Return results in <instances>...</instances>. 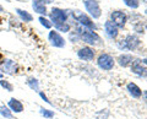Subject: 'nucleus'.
Masks as SVG:
<instances>
[{
    "mask_svg": "<svg viewBox=\"0 0 147 119\" xmlns=\"http://www.w3.org/2000/svg\"><path fill=\"white\" fill-rule=\"evenodd\" d=\"M49 41H50V43H52V45H54V47H57V48H63L64 45H65V41H64V38L57 31L49 32Z\"/></svg>",
    "mask_w": 147,
    "mask_h": 119,
    "instance_id": "20e7f679",
    "label": "nucleus"
},
{
    "mask_svg": "<svg viewBox=\"0 0 147 119\" xmlns=\"http://www.w3.org/2000/svg\"><path fill=\"white\" fill-rule=\"evenodd\" d=\"M98 65L104 70H110L114 65V60L108 54H103V55H100L98 58Z\"/></svg>",
    "mask_w": 147,
    "mask_h": 119,
    "instance_id": "39448f33",
    "label": "nucleus"
},
{
    "mask_svg": "<svg viewBox=\"0 0 147 119\" xmlns=\"http://www.w3.org/2000/svg\"><path fill=\"white\" fill-rule=\"evenodd\" d=\"M132 71L136 72V74H139V75H146V69L142 68L139 63H135L134 65H132Z\"/></svg>",
    "mask_w": 147,
    "mask_h": 119,
    "instance_id": "f3484780",
    "label": "nucleus"
},
{
    "mask_svg": "<svg viewBox=\"0 0 147 119\" xmlns=\"http://www.w3.org/2000/svg\"><path fill=\"white\" fill-rule=\"evenodd\" d=\"M112 19H113V24L115 26L123 27L126 22V15L121 11H114L112 14Z\"/></svg>",
    "mask_w": 147,
    "mask_h": 119,
    "instance_id": "423d86ee",
    "label": "nucleus"
},
{
    "mask_svg": "<svg viewBox=\"0 0 147 119\" xmlns=\"http://www.w3.org/2000/svg\"><path fill=\"white\" fill-rule=\"evenodd\" d=\"M1 79H4V74H3L1 71H0V80H1Z\"/></svg>",
    "mask_w": 147,
    "mask_h": 119,
    "instance_id": "a878e982",
    "label": "nucleus"
},
{
    "mask_svg": "<svg viewBox=\"0 0 147 119\" xmlns=\"http://www.w3.org/2000/svg\"><path fill=\"white\" fill-rule=\"evenodd\" d=\"M127 90H129V92H130V93L134 96V97H136V98H139L140 96H141V90L137 87L135 84H129V85H127Z\"/></svg>",
    "mask_w": 147,
    "mask_h": 119,
    "instance_id": "dca6fc26",
    "label": "nucleus"
},
{
    "mask_svg": "<svg viewBox=\"0 0 147 119\" xmlns=\"http://www.w3.org/2000/svg\"><path fill=\"white\" fill-rule=\"evenodd\" d=\"M18 70V64L12 60V59H5L1 64H0V71L3 72L4 75H15Z\"/></svg>",
    "mask_w": 147,
    "mask_h": 119,
    "instance_id": "f257e3e1",
    "label": "nucleus"
},
{
    "mask_svg": "<svg viewBox=\"0 0 147 119\" xmlns=\"http://www.w3.org/2000/svg\"><path fill=\"white\" fill-rule=\"evenodd\" d=\"M87 11H90V14L94 19H98L100 16V9L97 3V0H84Z\"/></svg>",
    "mask_w": 147,
    "mask_h": 119,
    "instance_id": "7ed1b4c3",
    "label": "nucleus"
},
{
    "mask_svg": "<svg viewBox=\"0 0 147 119\" xmlns=\"http://www.w3.org/2000/svg\"><path fill=\"white\" fill-rule=\"evenodd\" d=\"M145 97H146V99H147V92H145Z\"/></svg>",
    "mask_w": 147,
    "mask_h": 119,
    "instance_id": "cd10ccee",
    "label": "nucleus"
},
{
    "mask_svg": "<svg viewBox=\"0 0 147 119\" xmlns=\"http://www.w3.org/2000/svg\"><path fill=\"white\" fill-rule=\"evenodd\" d=\"M77 54H79V57L81 59H84V60H91V59H93V55H94L93 50H92L91 48H88V47H85V48L80 49Z\"/></svg>",
    "mask_w": 147,
    "mask_h": 119,
    "instance_id": "9d476101",
    "label": "nucleus"
},
{
    "mask_svg": "<svg viewBox=\"0 0 147 119\" xmlns=\"http://www.w3.org/2000/svg\"><path fill=\"white\" fill-rule=\"evenodd\" d=\"M32 7L36 12L40 15L47 14V7H45V0H32Z\"/></svg>",
    "mask_w": 147,
    "mask_h": 119,
    "instance_id": "6e6552de",
    "label": "nucleus"
},
{
    "mask_svg": "<svg viewBox=\"0 0 147 119\" xmlns=\"http://www.w3.org/2000/svg\"><path fill=\"white\" fill-rule=\"evenodd\" d=\"M82 39H84L85 42L90 43V44H96L99 38H98L97 34L93 33V32H91L88 30H85L84 32H82Z\"/></svg>",
    "mask_w": 147,
    "mask_h": 119,
    "instance_id": "1a4fd4ad",
    "label": "nucleus"
},
{
    "mask_svg": "<svg viewBox=\"0 0 147 119\" xmlns=\"http://www.w3.org/2000/svg\"><path fill=\"white\" fill-rule=\"evenodd\" d=\"M27 85H28L32 90L38 91V80H37V79H33V77H31V79L27 80Z\"/></svg>",
    "mask_w": 147,
    "mask_h": 119,
    "instance_id": "aec40b11",
    "label": "nucleus"
},
{
    "mask_svg": "<svg viewBox=\"0 0 147 119\" xmlns=\"http://www.w3.org/2000/svg\"><path fill=\"white\" fill-rule=\"evenodd\" d=\"M124 1H125L126 5L130 6V7L136 9L137 6H139V0H124Z\"/></svg>",
    "mask_w": 147,
    "mask_h": 119,
    "instance_id": "b1692460",
    "label": "nucleus"
},
{
    "mask_svg": "<svg viewBox=\"0 0 147 119\" xmlns=\"http://www.w3.org/2000/svg\"><path fill=\"white\" fill-rule=\"evenodd\" d=\"M77 20H79L84 26L90 27V28H94V26H93V24L91 22V20H90L86 15H84V14H79V15H77Z\"/></svg>",
    "mask_w": 147,
    "mask_h": 119,
    "instance_id": "ddd939ff",
    "label": "nucleus"
},
{
    "mask_svg": "<svg viewBox=\"0 0 147 119\" xmlns=\"http://www.w3.org/2000/svg\"><path fill=\"white\" fill-rule=\"evenodd\" d=\"M105 32L110 38H115L118 34V28L112 21H107L105 22Z\"/></svg>",
    "mask_w": 147,
    "mask_h": 119,
    "instance_id": "9b49d317",
    "label": "nucleus"
},
{
    "mask_svg": "<svg viewBox=\"0 0 147 119\" xmlns=\"http://www.w3.org/2000/svg\"><path fill=\"white\" fill-rule=\"evenodd\" d=\"M7 107L13 113H21L22 111H24V104H22V102H20V101L16 99V98H10L9 99Z\"/></svg>",
    "mask_w": 147,
    "mask_h": 119,
    "instance_id": "0eeeda50",
    "label": "nucleus"
},
{
    "mask_svg": "<svg viewBox=\"0 0 147 119\" xmlns=\"http://www.w3.org/2000/svg\"><path fill=\"white\" fill-rule=\"evenodd\" d=\"M16 14L21 17V20H22V21L30 22V21L33 20V17H32L31 14H28V12L25 11V10H21V9H16Z\"/></svg>",
    "mask_w": 147,
    "mask_h": 119,
    "instance_id": "4468645a",
    "label": "nucleus"
},
{
    "mask_svg": "<svg viewBox=\"0 0 147 119\" xmlns=\"http://www.w3.org/2000/svg\"><path fill=\"white\" fill-rule=\"evenodd\" d=\"M50 19H52V21L54 22V26L66 24L67 14H66V11L60 10V9H58V7H53L52 12H50Z\"/></svg>",
    "mask_w": 147,
    "mask_h": 119,
    "instance_id": "f03ea898",
    "label": "nucleus"
},
{
    "mask_svg": "<svg viewBox=\"0 0 147 119\" xmlns=\"http://www.w3.org/2000/svg\"><path fill=\"white\" fill-rule=\"evenodd\" d=\"M144 63H145V64H147V59H145V60H144Z\"/></svg>",
    "mask_w": 147,
    "mask_h": 119,
    "instance_id": "c85d7f7f",
    "label": "nucleus"
},
{
    "mask_svg": "<svg viewBox=\"0 0 147 119\" xmlns=\"http://www.w3.org/2000/svg\"><path fill=\"white\" fill-rule=\"evenodd\" d=\"M40 114H42L44 118H48V119L54 117V112L48 111V109H45V108H40Z\"/></svg>",
    "mask_w": 147,
    "mask_h": 119,
    "instance_id": "4be33fe9",
    "label": "nucleus"
},
{
    "mask_svg": "<svg viewBox=\"0 0 147 119\" xmlns=\"http://www.w3.org/2000/svg\"><path fill=\"white\" fill-rule=\"evenodd\" d=\"M0 86H1L3 89H5L6 91H9V92H11V91H13V86L11 82H9L7 80H0Z\"/></svg>",
    "mask_w": 147,
    "mask_h": 119,
    "instance_id": "6ab92c4d",
    "label": "nucleus"
},
{
    "mask_svg": "<svg viewBox=\"0 0 147 119\" xmlns=\"http://www.w3.org/2000/svg\"><path fill=\"white\" fill-rule=\"evenodd\" d=\"M131 62H132L131 55H121L119 58V63H120V65H123V66H127Z\"/></svg>",
    "mask_w": 147,
    "mask_h": 119,
    "instance_id": "a211bd4d",
    "label": "nucleus"
},
{
    "mask_svg": "<svg viewBox=\"0 0 147 119\" xmlns=\"http://www.w3.org/2000/svg\"><path fill=\"white\" fill-rule=\"evenodd\" d=\"M55 28H57L58 31H61V32H67L69 30H70V26H69L67 24H61V25H57Z\"/></svg>",
    "mask_w": 147,
    "mask_h": 119,
    "instance_id": "5701e85b",
    "label": "nucleus"
},
{
    "mask_svg": "<svg viewBox=\"0 0 147 119\" xmlns=\"http://www.w3.org/2000/svg\"><path fill=\"white\" fill-rule=\"evenodd\" d=\"M126 45H127V48L129 49H135L137 45H139L140 43V41L137 37H135V36H127V38H126Z\"/></svg>",
    "mask_w": 147,
    "mask_h": 119,
    "instance_id": "f8f14e48",
    "label": "nucleus"
},
{
    "mask_svg": "<svg viewBox=\"0 0 147 119\" xmlns=\"http://www.w3.org/2000/svg\"><path fill=\"white\" fill-rule=\"evenodd\" d=\"M39 22H40V25L42 26H44L45 28H52V22H50L49 20H47L45 17H43V16H40L39 17Z\"/></svg>",
    "mask_w": 147,
    "mask_h": 119,
    "instance_id": "412c9836",
    "label": "nucleus"
},
{
    "mask_svg": "<svg viewBox=\"0 0 147 119\" xmlns=\"http://www.w3.org/2000/svg\"><path fill=\"white\" fill-rule=\"evenodd\" d=\"M39 96H40V97H42V98H43V99H44V101H45V102H47V103H49V104H50V101L47 98V96L44 95V92H39Z\"/></svg>",
    "mask_w": 147,
    "mask_h": 119,
    "instance_id": "393cba45",
    "label": "nucleus"
},
{
    "mask_svg": "<svg viewBox=\"0 0 147 119\" xmlns=\"http://www.w3.org/2000/svg\"><path fill=\"white\" fill-rule=\"evenodd\" d=\"M0 114H1V117H4L5 119H12L13 118L11 111L9 109L7 106H5V104H1V106H0Z\"/></svg>",
    "mask_w": 147,
    "mask_h": 119,
    "instance_id": "2eb2a0df",
    "label": "nucleus"
},
{
    "mask_svg": "<svg viewBox=\"0 0 147 119\" xmlns=\"http://www.w3.org/2000/svg\"><path fill=\"white\" fill-rule=\"evenodd\" d=\"M3 11H4V7H3L1 5H0V12H3Z\"/></svg>",
    "mask_w": 147,
    "mask_h": 119,
    "instance_id": "bb28decb",
    "label": "nucleus"
}]
</instances>
